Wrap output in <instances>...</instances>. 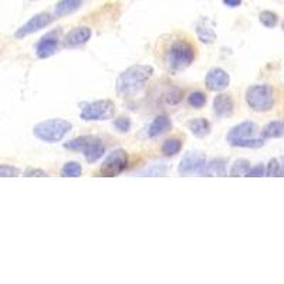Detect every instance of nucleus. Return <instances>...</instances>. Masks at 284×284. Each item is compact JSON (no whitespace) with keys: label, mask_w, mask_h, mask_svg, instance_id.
Returning <instances> with one entry per match:
<instances>
[{"label":"nucleus","mask_w":284,"mask_h":284,"mask_svg":"<svg viewBox=\"0 0 284 284\" xmlns=\"http://www.w3.org/2000/svg\"><path fill=\"white\" fill-rule=\"evenodd\" d=\"M154 75V68L147 64H135L124 70L117 81H115V92L122 97H131L138 94L145 87L151 77Z\"/></svg>","instance_id":"nucleus-1"},{"label":"nucleus","mask_w":284,"mask_h":284,"mask_svg":"<svg viewBox=\"0 0 284 284\" xmlns=\"http://www.w3.org/2000/svg\"><path fill=\"white\" fill-rule=\"evenodd\" d=\"M196 57L194 44L187 38H176L164 49V64L168 71L179 73L186 70Z\"/></svg>","instance_id":"nucleus-2"},{"label":"nucleus","mask_w":284,"mask_h":284,"mask_svg":"<svg viewBox=\"0 0 284 284\" xmlns=\"http://www.w3.org/2000/svg\"><path fill=\"white\" fill-rule=\"evenodd\" d=\"M259 127L253 121L240 122L233 127L226 136V141L230 147L238 148H260L264 145V138L257 136Z\"/></svg>","instance_id":"nucleus-3"},{"label":"nucleus","mask_w":284,"mask_h":284,"mask_svg":"<svg viewBox=\"0 0 284 284\" xmlns=\"http://www.w3.org/2000/svg\"><path fill=\"white\" fill-rule=\"evenodd\" d=\"M73 129L71 122L63 118H50L38 122L33 128V134L40 141L47 144H56L64 139V136L70 134Z\"/></svg>","instance_id":"nucleus-4"},{"label":"nucleus","mask_w":284,"mask_h":284,"mask_svg":"<svg viewBox=\"0 0 284 284\" xmlns=\"http://www.w3.org/2000/svg\"><path fill=\"white\" fill-rule=\"evenodd\" d=\"M247 105L253 111L266 112L273 108L274 105V91L270 85L266 84H257L250 85L245 94Z\"/></svg>","instance_id":"nucleus-5"},{"label":"nucleus","mask_w":284,"mask_h":284,"mask_svg":"<svg viewBox=\"0 0 284 284\" xmlns=\"http://www.w3.org/2000/svg\"><path fill=\"white\" fill-rule=\"evenodd\" d=\"M115 104L111 100H96L85 105L80 112L82 121H107L114 117Z\"/></svg>","instance_id":"nucleus-6"},{"label":"nucleus","mask_w":284,"mask_h":284,"mask_svg":"<svg viewBox=\"0 0 284 284\" xmlns=\"http://www.w3.org/2000/svg\"><path fill=\"white\" fill-rule=\"evenodd\" d=\"M128 162H129V155L127 151L117 148L111 151L104 159V162L101 164L100 175L104 178H115L127 169Z\"/></svg>","instance_id":"nucleus-7"},{"label":"nucleus","mask_w":284,"mask_h":284,"mask_svg":"<svg viewBox=\"0 0 284 284\" xmlns=\"http://www.w3.org/2000/svg\"><path fill=\"white\" fill-rule=\"evenodd\" d=\"M205 164H206V157H205L203 152L191 151V152H186L183 155V158L180 159L178 172L182 176H186V175H199V173L202 172Z\"/></svg>","instance_id":"nucleus-8"},{"label":"nucleus","mask_w":284,"mask_h":284,"mask_svg":"<svg viewBox=\"0 0 284 284\" xmlns=\"http://www.w3.org/2000/svg\"><path fill=\"white\" fill-rule=\"evenodd\" d=\"M53 19H54V17H53L50 13H45V12L37 13V15L33 16L29 22L24 23L22 27L17 29V31L15 33V37L20 40V38L27 37V36H30V34H34V33H37V31H40L41 29L47 27V26L53 22Z\"/></svg>","instance_id":"nucleus-9"},{"label":"nucleus","mask_w":284,"mask_h":284,"mask_svg":"<svg viewBox=\"0 0 284 284\" xmlns=\"http://www.w3.org/2000/svg\"><path fill=\"white\" fill-rule=\"evenodd\" d=\"M205 85L209 91L220 92L230 85V75L227 74L223 68H210L209 71L206 73V77H205Z\"/></svg>","instance_id":"nucleus-10"},{"label":"nucleus","mask_w":284,"mask_h":284,"mask_svg":"<svg viewBox=\"0 0 284 284\" xmlns=\"http://www.w3.org/2000/svg\"><path fill=\"white\" fill-rule=\"evenodd\" d=\"M60 43V30H54L47 33L36 45V56L38 59H49L56 54Z\"/></svg>","instance_id":"nucleus-11"},{"label":"nucleus","mask_w":284,"mask_h":284,"mask_svg":"<svg viewBox=\"0 0 284 284\" xmlns=\"http://www.w3.org/2000/svg\"><path fill=\"white\" fill-rule=\"evenodd\" d=\"M91 36H92V30L87 26H78L68 31L64 36L63 44L66 49H74V47H80V45L85 44L90 41Z\"/></svg>","instance_id":"nucleus-12"},{"label":"nucleus","mask_w":284,"mask_h":284,"mask_svg":"<svg viewBox=\"0 0 284 284\" xmlns=\"http://www.w3.org/2000/svg\"><path fill=\"white\" fill-rule=\"evenodd\" d=\"M213 111L217 117H230L234 112V101L229 94H217L213 100Z\"/></svg>","instance_id":"nucleus-13"},{"label":"nucleus","mask_w":284,"mask_h":284,"mask_svg":"<svg viewBox=\"0 0 284 284\" xmlns=\"http://www.w3.org/2000/svg\"><path fill=\"white\" fill-rule=\"evenodd\" d=\"M227 161L224 158L216 157L212 158L209 162H206L203 166L202 172L199 175L202 176H227Z\"/></svg>","instance_id":"nucleus-14"},{"label":"nucleus","mask_w":284,"mask_h":284,"mask_svg":"<svg viewBox=\"0 0 284 284\" xmlns=\"http://www.w3.org/2000/svg\"><path fill=\"white\" fill-rule=\"evenodd\" d=\"M171 128H172V121L169 120L168 115H158L147 128V136L148 138H158L161 135L169 132Z\"/></svg>","instance_id":"nucleus-15"},{"label":"nucleus","mask_w":284,"mask_h":284,"mask_svg":"<svg viewBox=\"0 0 284 284\" xmlns=\"http://www.w3.org/2000/svg\"><path fill=\"white\" fill-rule=\"evenodd\" d=\"M82 154H84V158L87 159V162L94 164L105 154V145L98 136L92 135L90 142L87 144V147L82 150Z\"/></svg>","instance_id":"nucleus-16"},{"label":"nucleus","mask_w":284,"mask_h":284,"mask_svg":"<svg viewBox=\"0 0 284 284\" xmlns=\"http://www.w3.org/2000/svg\"><path fill=\"white\" fill-rule=\"evenodd\" d=\"M84 0H59L54 6V17H66L81 8Z\"/></svg>","instance_id":"nucleus-17"},{"label":"nucleus","mask_w":284,"mask_h":284,"mask_svg":"<svg viewBox=\"0 0 284 284\" xmlns=\"http://www.w3.org/2000/svg\"><path fill=\"white\" fill-rule=\"evenodd\" d=\"M187 128H189L191 134L196 138H205L212 131V125L206 118H194L192 121H189Z\"/></svg>","instance_id":"nucleus-18"},{"label":"nucleus","mask_w":284,"mask_h":284,"mask_svg":"<svg viewBox=\"0 0 284 284\" xmlns=\"http://www.w3.org/2000/svg\"><path fill=\"white\" fill-rule=\"evenodd\" d=\"M196 34L205 44H212L216 40V31L206 19H203L202 22H199V24L196 26Z\"/></svg>","instance_id":"nucleus-19"},{"label":"nucleus","mask_w":284,"mask_h":284,"mask_svg":"<svg viewBox=\"0 0 284 284\" xmlns=\"http://www.w3.org/2000/svg\"><path fill=\"white\" fill-rule=\"evenodd\" d=\"M263 138H283L284 121H271L262 131Z\"/></svg>","instance_id":"nucleus-20"},{"label":"nucleus","mask_w":284,"mask_h":284,"mask_svg":"<svg viewBox=\"0 0 284 284\" xmlns=\"http://www.w3.org/2000/svg\"><path fill=\"white\" fill-rule=\"evenodd\" d=\"M182 145H183V142H182L180 138H169V139L164 141V144L161 145V152L166 157H173L178 152H180Z\"/></svg>","instance_id":"nucleus-21"},{"label":"nucleus","mask_w":284,"mask_h":284,"mask_svg":"<svg viewBox=\"0 0 284 284\" xmlns=\"http://www.w3.org/2000/svg\"><path fill=\"white\" fill-rule=\"evenodd\" d=\"M61 176L63 178H80L82 173L81 165L75 161H70L61 168Z\"/></svg>","instance_id":"nucleus-22"},{"label":"nucleus","mask_w":284,"mask_h":284,"mask_svg":"<svg viewBox=\"0 0 284 284\" xmlns=\"http://www.w3.org/2000/svg\"><path fill=\"white\" fill-rule=\"evenodd\" d=\"M250 168L252 166H250V162L247 159H236L233 162L230 171H229V175L230 176H246Z\"/></svg>","instance_id":"nucleus-23"},{"label":"nucleus","mask_w":284,"mask_h":284,"mask_svg":"<svg viewBox=\"0 0 284 284\" xmlns=\"http://www.w3.org/2000/svg\"><path fill=\"white\" fill-rule=\"evenodd\" d=\"M168 171V168L165 166L164 164H158V165H150L148 168H145V169H142L139 172L136 173L138 176H158V178H161V176H164L165 173Z\"/></svg>","instance_id":"nucleus-24"},{"label":"nucleus","mask_w":284,"mask_h":284,"mask_svg":"<svg viewBox=\"0 0 284 284\" xmlns=\"http://www.w3.org/2000/svg\"><path fill=\"white\" fill-rule=\"evenodd\" d=\"M206 101H208L206 94L202 92V91H192V92L187 96V103H189V105H191L192 108H196V110L202 108L203 105L206 104Z\"/></svg>","instance_id":"nucleus-25"},{"label":"nucleus","mask_w":284,"mask_h":284,"mask_svg":"<svg viewBox=\"0 0 284 284\" xmlns=\"http://www.w3.org/2000/svg\"><path fill=\"white\" fill-rule=\"evenodd\" d=\"M259 20L262 23L263 26L273 29L276 27L277 23H278V16L274 12H270V10H263L262 13L259 15Z\"/></svg>","instance_id":"nucleus-26"},{"label":"nucleus","mask_w":284,"mask_h":284,"mask_svg":"<svg viewBox=\"0 0 284 284\" xmlns=\"http://www.w3.org/2000/svg\"><path fill=\"white\" fill-rule=\"evenodd\" d=\"M132 127V122L131 120L125 117V115H121L117 120H114V128L118 131V132H122V134H127L129 132V129Z\"/></svg>","instance_id":"nucleus-27"},{"label":"nucleus","mask_w":284,"mask_h":284,"mask_svg":"<svg viewBox=\"0 0 284 284\" xmlns=\"http://www.w3.org/2000/svg\"><path fill=\"white\" fill-rule=\"evenodd\" d=\"M182 97H183V92H182V90H178V88H172V90L169 91L166 96L164 97L165 103L169 105H176L179 104L180 100H182Z\"/></svg>","instance_id":"nucleus-28"},{"label":"nucleus","mask_w":284,"mask_h":284,"mask_svg":"<svg viewBox=\"0 0 284 284\" xmlns=\"http://www.w3.org/2000/svg\"><path fill=\"white\" fill-rule=\"evenodd\" d=\"M20 175V169L12 165H0V178H16Z\"/></svg>","instance_id":"nucleus-29"},{"label":"nucleus","mask_w":284,"mask_h":284,"mask_svg":"<svg viewBox=\"0 0 284 284\" xmlns=\"http://www.w3.org/2000/svg\"><path fill=\"white\" fill-rule=\"evenodd\" d=\"M266 175L267 176H280L281 175V165L278 162V159L276 158L270 159L267 169H266Z\"/></svg>","instance_id":"nucleus-30"},{"label":"nucleus","mask_w":284,"mask_h":284,"mask_svg":"<svg viewBox=\"0 0 284 284\" xmlns=\"http://www.w3.org/2000/svg\"><path fill=\"white\" fill-rule=\"evenodd\" d=\"M24 176H26V178H45L47 173H45L43 169L31 168V169H27V171L24 172Z\"/></svg>","instance_id":"nucleus-31"},{"label":"nucleus","mask_w":284,"mask_h":284,"mask_svg":"<svg viewBox=\"0 0 284 284\" xmlns=\"http://www.w3.org/2000/svg\"><path fill=\"white\" fill-rule=\"evenodd\" d=\"M264 173H266V171H264V166H263L262 164H259L257 166L250 168L246 176H249V178H254V176H263Z\"/></svg>","instance_id":"nucleus-32"},{"label":"nucleus","mask_w":284,"mask_h":284,"mask_svg":"<svg viewBox=\"0 0 284 284\" xmlns=\"http://www.w3.org/2000/svg\"><path fill=\"white\" fill-rule=\"evenodd\" d=\"M223 3L229 8H238V6H240L242 0H223Z\"/></svg>","instance_id":"nucleus-33"},{"label":"nucleus","mask_w":284,"mask_h":284,"mask_svg":"<svg viewBox=\"0 0 284 284\" xmlns=\"http://www.w3.org/2000/svg\"><path fill=\"white\" fill-rule=\"evenodd\" d=\"M283 30H284V22H283Z\"/></svg>","instance_id":"nucleus-34"}]
</instances>
